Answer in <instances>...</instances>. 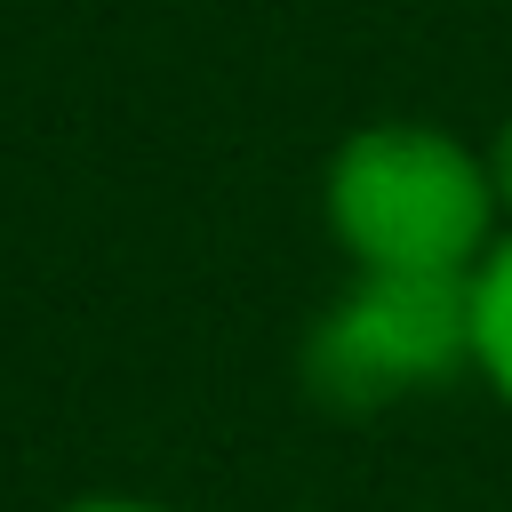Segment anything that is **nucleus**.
Wrapping results in <instances>:
<instances>
[{
  "label": "nucleus",
  "mask_w": 512,
  "mask_h": 512,
  "mask_svg": "<svg viewBox=\"0 0 512 512\" xmlns=\"http://www.w3.org/2000/svg\"><path fill=\"white\" fill-rule=\"evenodd\" d=\"M296 368H304V392L336 416H376V408H400L416 392L472 376L464 280L352 272L304 328Z\"/></svg>",
  "instance_id": "f03ea898"
},
{
  "label": "nucleus",
  "mask_w": 512,
  "mask_h": 512,
  "mask_svg": "<svg viewBox=\"0 0 512 512\" xmlns=\"http://www.w3.org/2000/svg\"><path fill=\"white\" fill-rule=\"evenodd\" d=\"M320 232L344 272H400V280H464L496 232V184L464 128L384 112L328 144L320 160Z\"/></svg>",
  "instance_id": "f257e3e1"
},
{
  "label": "nucleus",
  "mask_w": 512,
  "mask_h": 512,
  "mask_svg": "<svg viewBox=\"0 0 512 512\" xmlns=\"http://www.w3.org/2000/svg\"><path fill=\"white\" fill-rule=\"evenodd\" d=\"M56 512H176V504H160V496H128V488H96V496H72V504H56Z\"/></svg>",
  "instance_id": "39448f33"
},
{
  "label": "nucleus",
  "mask_w": 512,
  "mask_h": 512,
  "mask_svg": "<svg viewBox=\"0 0 512 512\" xmlns=\"http://www.w3.org/2000/svg\"><path fill=\"white\" fill-rule=\"evenodd\" d=\"M464 328H472V376L512 408V224L464 272Z\"/></svg>",
  "instance_id": "7ed1b4c3"
},
{
  "label": "nucleus",
  "mask_w": 512,
  "mask_h": 512,
  "mask_svg": "<svg viewBox=\"0 0 512 512\" xmlns=\"http://www.w3.org/2000/svg\"><path fill=\"white\" fill-rule=\"evenodd\" d=\"M480 160H488V184H496V208H504V224H512V112L480 136Z\"/></svg>",
  "instance_id": "20e7f679"
}]
</instances>
